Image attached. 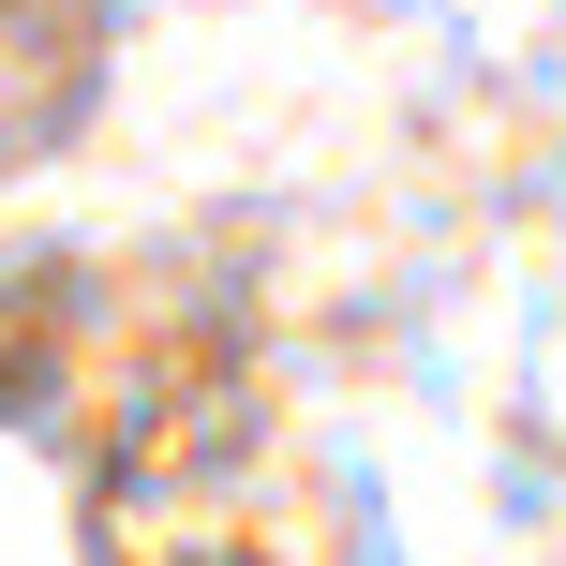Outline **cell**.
Listing matches in <instances>:
<instances>
[{
	"label": "cell",
	"mask_w": 566,
	"mask_h": 566,
	"mask_svg": "<svg viewBox=\"0 0 566 566\" xmlns=\"http://www.w3.org/2000/svg\"><path fill=\"white\" fill-rule=\"evenodd\" d=\"M90 75H105V0H0V179L75 135Z\"/></svg>",
	"instance_id": "6da1fadb"
}]
</instances>
